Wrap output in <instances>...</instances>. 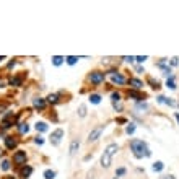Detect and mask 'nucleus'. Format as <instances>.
Instances as JSON below:
<instances>
[{"mask_svg": "<svg viewBox=\"0 0 179 179\" xmlns=\"http://www.w3.org/2000/svg\"><path fill=\"white\" fill-rule=\"evenodd\" d=\"M34 143H38V145H42V143H44V138H42L41 135H38V137L34 138Z\"/></svg>", "mask_w": 179, "mask_h": 179, "instance_id": "32", "label": "nucleus"}, {"mask_svg": "<svg viewBox=\"0 0 179 179\" xmlns=\"http://www.w3.org/2000/svg\"><path fill=\"white\" fill-rule=\"evenodd\" d=\"M103 132H104V125H96V127H94V129L88 134V138H86V142H88V143L98 142Z\"/></svg>", "mask_w": 179, "mask_h": 179, "instance_id": "3", "label": "nucleus"}, {"mask_svg": "<svg viewBox=\"0 0 179 179\" xmlns=\"http://www.w3.org/2000/svg\"><path fill=\"white\" fill-rule=\"evenodd\" d=\"M33 106H34V109L42 111L46 107V99L44 98H34L33 99Z\"/></svg>", "mask_w": 179, "mask_h": 179, "instance_id": "10", "label": "nucleus"}, {"mask_svg": "<svg viewBox=\"0 0 179 179\" xmlns=\"http://www.w3.org/2000/svg\"><path fill=\"white\" fill-rule=\"evenodd\" d=\"M101 94H96V93H93V94H90V103L91 104H99L101 103Z\"/></svg>", "mask_w": 179, "mask_h": 179, "instance_id": "16", "label": "nucleus"}, {"mask_svg": "<svg viewBox=\"0 0 179 179\" xmlns=\"http://www.w3.org/2000/svg\"><path fill=\"white\" fill-rule=\"evenodd\" d=\"M117 122H121V124H125V122H127V121H125V119H124V117H121V119H117Z\"/></svg>", "mask_w": 179, "mask_h": 179, "instance_id": "38", "label": "nucleus"}, {"mask_svg": "<svg viewBox=\"0 0 179 179\" xmlns=\"http://www.w3.org/2000/svg\"><path fill=\"white\" fill-rule=\"evenodd\" d=\"M135 70H137L138 73H142V72H143V67H137V69H135Z\"/></svg>", "mask_w": 179, "mask_h": 179, "instance_id": "39", "label": "nucleus"}, {"mask_svg": "<svg viewBox=\"0 0 179 179\" xmlns=\"http://www.w3.org/2000/svg\"><path fill=\"white\" fill-rule=\"evenodd\" d=\"M127 83H129V85L132 86L134 90H137V91L143 88V82L138 80V78H130V80H127Z\"/></svg>", "mask_w": 179, "mask_h": 179, "instance_id": "11", "label": "nucleus"}, {"mask_svg": "<svg viewBox=\"0 0 179 179\" xmlns=\"http://www.w3.org/2000/svg\"><path fill=\"white\" fill-rule=\"evenodd\" d=\"M18 130H20V134H28L29 132V125H28L26 122H21V124L18 125Z\"/></svg>", "mask_w": 179, "mask_h": 179, "instance_id": "22", "label": "nucleus"}, {"mask_svg": "<svg viewBox=\"0 0 179 179\" xmlns=\"http://www.w3.org/2000/svg\"><path fill=\"white\" fill-rule=\"evenodd\" d=\"M26 160H28V155H26V152L25 150H18V152H15L13 153V163L15 165H25L26 163Z\"/></svg>", "mask_w": 179, "mask_h": 179, "instance_id": "6", "label": "nucleus"}, {"mask_svg": "<svg viewBox=\"0 0 179 179\" xmlns=\"http://www.w3.org/2000/svg\"><path fill=\"white\" fill-rule=\"evenodd\" d=\"M113 106H114V109H116V111H122V104H121V101H119V103H113Z\"/></svg>", "mask_w": 179, "mask_h": 179, "instance_id": "35", "label": "nucleus"}, {"mask_svg": "<svg viewBox=\"0 0 179 179\" xmlns=\"http://www.w3.org/2000/svg\"><path fill=\"white\" fill-rule=\"evenodd\" d=\"M10 85L11 86H21V83H23V77H15V78H10Z\"/></svg>", "mask_w": 179, "mask_h": 179, "instance_id": "18", "label": "nucleus"}, {"mask_svg": "<svg viewBox=\"0 0 179 179\" xmlns=\"http://www.w3.org/2000/svg\"><path fill=\"white\" fill-rule=\"evenodd\" d=\"M62 138H63V129H55L54 132L51 134L49 140H51V143H52L54 147H59L60 142H62Z\"/></svg>", "mask_w": 179, "mask_h": 179, "instance_id": "5", "label": "nucleus"}, {"mask_svg": "<svg viewBox=\"0 0 179 179\" xmlns=\"http://www.w3.org/2000/svg\"><path fill=\"white\" fill-rule=\"evenodd\" d=\"M147 59H148L147 55H138V57H135V60H137L138 63H143V62L147 60Z\"/></svg>", "mask_w": 179, "mask_h": 179, "instance_id": "31", "label": "nucleus"}, {"mask_svg": "<svg viewBox=\"0 0 179 179\" xmlns=\"http://www.w3.org/2000/svg\"><path fill=\"white\" fill-rule=\"evenodd\" d=\"M78 59H80V57H77V55H67V57H65V62L69 63V65H75V63L78 62Z\"/></svg>", "mask_w": 179, "mask_h": 179, "instance_id": "19", "label": "nucleus"}, {"mask_svg": "<svg viewBox=\"0 0 179 179\" xmlns=\"http://www.w3.org/2000/svg\"><path fill=\"white\" fill-rule=\"evenodd\" d=\"M174 117H176V121L179 122V113H176V114H174Z\"/></svg>", "mask_w": 179, "mask_h": 179, "instance_id": "40", "label": "nucleus"}, {"mask_svg": "<svg viewBox=\"0 0 179 179\" xmlns=\"http://www.w3.org/2000/svg\"><path fill=\"white\" fill-rule=\"evenodd\" d=\"M2 155H3V150H2V148H0V156H2Z\"/></svg>", "mask_w": 179, "mask_h": 179, "instance_id": "42", "label": "nucleus"}, {"mask_svg": "<svg viewBox=\"0 0 179 179\" xmlns=\"http://www.w3.org/2000/svg\"><path fill=\"white\" fill-rule=\"evenodd\" d=\"M31 173H33V168H31V166H23L21 171H20V176H21L23 179H28L31 176Z\"/></svg>", "mask_w": 179, "mask_h": 179, "instance_id": "13", "label": "nucleus"}, {"mask_svg": "<svg viewBox=\"0 0 179 179\" xmlns=\"http://www.w3.org/2000/svg\"><path fill=\"white\" fill-rule=\"evenodd\" d=\"M111 99H113V103H119V101H121V94H119V93H113V94H111Z\"/></svg>", "mask_w": 179, "mask_h": 179, "instance_id": "29", "label": "nucleus"}, {"mask_svg": "<svg viewBox=\"0 0 179 179\" xmlns=\"http://www.w3.org/2000/svg\"><path fill=\"white\" fill-rule=\"evenodd\" d=\"M135 109L147 111V109H148V104H147V103H137V104H135Z\"/></svg>", "mask_w": 179, "mask_h": 179, "instance_id": "28", "label": "nucleus"}, {"mask_svg": "<svg viewBox=\"0 0 179 179\" xmlns=\"http://www.w3.org/2000/svg\"><path fill=\"white\" fill-rule=\"evenodd\" d=\"M125 174V168H119L116 169V177H121V176H124Z\"/></svg>", "mask_w": 179, "mask_h": 179, "instance_id": "30", "label": "nucleus"}, {"mask_svg": "<svg viewBox=\"0 0 179 179\" xmlns=\"http://www.w3.org/2000/svg\"><path fill=\"white\" fill-rule=\"evenodd\" d=\"M148 83L152 85V88H153V90H158V88H160V82H155L152 77H148Z\"/></svg>", "mask_w": 179, "mask_h": 179, "instance_id": "26", "label": "nucleus"}, {"mask_svg": "<svg viewBox=\"0 0 179 179\" xmlns=\"http://www.w3.org/2000/svg\"><path fill=\"white\" fill-rule=\"evenodd\" d=\"M59 98H60V94H59V93H51L49 96L46 98V103H51V104H57V103H59Z\"/></svg>", "mask_w": 179, "mask_h": 179, "instance_id": "14", "label": "nucleus"}, {"mask_svg": "<svg viewBox=\"0 0 179 179\" xmlns=\"http://www.w3.org/2000/svg\"><path fill=\"white\" fill-rule=\"evenodd\" d=\"M34 129L38 130V132H46V130H47V124H46V122H42V121H39V122H36Z\"/></svg>", "mask_w": 179, "mask_h": 179, "instance_id": "17", "label": "nucleus"}, {"mask_svg": "<svg viewBox=\"0 0 179 179\" xmlns=\"http://www.w3.org/2000/svg\"><path fill=\"white\" fill-rule=\"evenodd\" d=\"M2 60H5V55H0V62Z\"/></svg>", "mask_w": 179, "mask_h": 179, "instance_id": "41", "label": "nucleus"}, {"mask_svg": "<svg viewBox=\"0 0 179 179\" xmlns=\"http://www.w3.org/2000/svg\"><path fill=\"white\" fill-rule=\"evenodd\" d=\"M3 140H5V147H7L8 150L17 148V145H18V138H15V137H11V135H8V137H5Z\"/></svg>", "mask_w": 179, "mask_h": 179, "instance_id": "8", "label": "nucleus"}, {"mask_svg": "<svg viewBox=\"0 0 179 179\" xmlns=\"http://www.w3.org/2000/svg\"><path fill=\"white\" fill-rule=\"evenodd\" d=\"M165 99H166L165 96H158V103H165Z\"/></svg>", "mask_w": 179, "mask_h": 179, "instance_id": "37", "label": "nucleus"}, {"mask_svg": "<svg viewBox=\"0 0 179 179\" xmlns=\"http://www.w3.org/2000/svg\"><path fill=\"white\" fill-rule=\"evenodd\" d=\"M54 177H55V171H52V169L44 171V179H54Z\"/></svg>", "mask_w": 179, "mask_h": 179, "instance_id": "25", "label": "nucleus"}, {"mask_svg": "<svg viewBox=\"0 0 179 179\" xmlns=\"http://www.w3.org/2000/svg\"><path fill=\"white\" fill-rule=\"evenodd\" d=\"M161 179H176V177H174L173 174H168V176H163Z\"/></svg>", "mask_w": 179, "mask_h": 179, "instance_id": "36", "label": "nucleus"}, {"mask_svg": "<svg viewBox=\"0 0 179 179\" xmlns=\"http://www.w3.org/2000/svg\"><path fill=\"white\" fill-rule=\"evenodd\" d=\"M125 132L129 134V135H132V134L135 132V124H132V122H130V124H127V127H125Z\"/></svg>", "mask_w": 179, "mask_h": 179, "instance_id": "27", "label": "nucleus"}, {"mask_svg": "<svg viewBox=\"0 0 179 179\" xmlns=\"http://www.w3.org/2000/svg\"><path fill=\"white\" fill-rule=\"evenodd\" d=\"M130 150H132L134 156L135 158H143V156H152V150L148 148V145H147V142L140 140V138H134V140H130Z\"/></svg>", "mask_w": 179, "mask_h": 179, "instance_id": "1", "label": "nucleus"}, {"mask_svg": "<svg viewBox=\"0 0 179 179\" xmlns=\"http://www.w3.org/2000/svg\"><path fill=\"white\" fill-rule=\"evenodd\" d=\"M109 75H111V82L114 83V85H125L127 83V78L124 77L122 73H119V72H109Z\"/></svg>", "mask_w": 179, "mask_h": 179, "instance_id": "7", "label": "nucleus"}, {"mask_svg": "<svg viewBox=\"0 0 179 179\" xmlns=\"http://www.w3.org/2000/svg\"><path fill=\"white\" fill-rule=\"evenodd\" d=\"M152 168H153V171H156V173H160V171H161L163 168H165V165H163V161H155Z\"/></svg>", "mask_w": 179, "mask_h": 179, "instance_id": "23", "label": "nucleus"}, {"mask_svg": "<svg viewBox=\"0 0 179 179\" xmlns=\"http://www.w3.org/2000/svg\"><path fill=\"white\" fill-rule=\"evenodd\" d=\"M78 148H80V142L77 140V138H73L70 143V148H69V155L70 156H75V155L78 153Z\"/></svg>", "mask_w": 179, "mask_h": 179, "instance_id": "9", "label": "nucleus"}, {"mask_svg": "<svg viewBox=\"0 0 179 179\" xmlns=\"http://www.w3.org/2000/svg\"><path fill=\"white\" fill-rule=\"evenodd\" d=\"M169 63H171L173 67H177V65H179V59H177V57H173V59H171V62H169Z\"/></svg>", "mask_w": 179, "mask_h": 179, "instance_id": "33", "label": "nucleus"}, {"mask_svg": "<svg viewBox=\"0 0 179 179\" xmlns=\"http://www.w3.org/2000/svg\"><path fill=\"white\" fill-rule=\"evenodd\" d=\"M129 96L134 98L137 103H142L143 99H145V94H142L140 91H135V90H130V91H129Z\"/></svg>", "mask_w": 179, "mask_h": 179, "instance_id": "12", "label": "nucleus"}, {"mask_svg": "<svg viewBox=\"0 0 179 179\" xmlns=\"http://www.w3.org/2000/svg\"><path fill=\"white\" fill-rule=\"evenodd\" d=\"M63 60H65V57H62V55H52V65L55 67H60Z\"/></svg>", "mask_w": 179, "mask_h": 179, "instance_id": "15", "label": "nucleus"}, {"mask_svg": "<svg viewBox=\"0 0 179 179\" xmlns=\"http://www.w3.org/2000/svg\"><path fill=\"white\" fill-rule=\"evenodd\" d=\"M119 152V145L117 143H109V145L104 148V152H103V155H101V166L103 168H109L111 166V163H113V158H114V155H116Z\"/></svg>", "mask_w": 179, "mask_h": 179, "instance_id": "2", "label": "nucleus"}, {"mask_svg": "<svg viewBox=\"0 0 179 179\" xmlns=\"http://www.w3.org/2000/svg\"><path fill=\"white\" fill-rule=\"evenodd\" d=\"M0 168H2V171H8L11 168V163L8 160H3L2 163H0Z\"/></svg>", "mask_w": 179, "mask_h": 179, "instance_id": "24", "label": "nucleus"}, {"mask_svg": "<svg viewBox=\"0 0 179 179\" xmlns=\"http://www.w3.org/2000/svg\"><path fill=\"white\" fill-rule=\"evenodd\" d=\"M166 85H168L169 90H176V88H177V86H176V82H174V75H169V78H168V82H166Z\"/></svg>", "mask_w": 179, "mask_h": 179, "instance_id": "20", "label": "nucleus"}, {"mask_svg": "<svg viewBox=\"0 0 179 179\" xmlns=\"http://www.w3.org/2000/svg\"><path fill=\"white\" fill-rule=\"evenodd\" d=\"M77 114H78L80 117H86V104H80V106H78Z\"/></svg>", "mask_w": 179, "mask_h": 179, "instance_id": "21", "label": "nucleus"}, {"mask_svg": "<svg viewBox=\"0 0 179 179\" xmlns=\"http://www.w3.org/2000/svg\"><path fill=\"white\" fill-rule=\"evenodd\" d=\"M7 179H13V177H11V176H7Z\"/></svg>", "mask_w": 179, "mask_h": 179, "instance_id": "43", "label": "nucleus"}, {"mask_svg": "<svg viewBox=\"0 0 179 179\" xmlns=\"http://www.w3.org/2000/svg\"><path fill=\"white\" fill-rule=\"evenodd\" d=\"M104 78H106V73L104 72H99V70H94L88 75V80L93 83V85H101V83L104 82Z\"/></svg>", "mask_w": 179, "mask_h": 179, "instance_id": "4", "label": "nucleus"}, {"mask_svg": "<svg viewBox=\"0 0 179 179\" xmlns=\"http://www.w3.org/2000/svg\"><path fill=\"white\" fill-rule=\"evenodd\" d=\"M122 60H124V62H134L135 57H132V55H130V57H129V55H124V57H122Z\"/></svg>", "mask_w": 179, "mask_h": 179, "instance_id": "34", "label": "nucleus"}]
</instances>
